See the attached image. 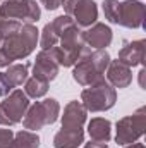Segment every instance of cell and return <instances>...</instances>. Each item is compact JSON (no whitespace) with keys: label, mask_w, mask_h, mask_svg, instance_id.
I'll list each match as a JSON object with an SVG mask.
<instances>
[{"label":"cell","mask_w":146,"mask_h":148,"mask_svg":"<svg viewBox=\"0 0 146 148\" xmlns=\"http://www.w3.org/2000/svg\"><path fill=\"white\" fill-rule=\"evenodd\" d=\"M48 91V81H43L40 77H28L24 83V93L31 98H41L43 95H46Z\"/></svg>","instance_id":"21"},{"label":"cell","mask_w":146,"mask_h":148,"mask_svg":"<svg viewBox=\"0 0 146 148\" xmlns=\"http://www.w3.org/2000/svg\"><path fill=\"white\" fill-rule=\"evenodd\" d=\"M84 43L88 47H93L95 50H105L112 43V29L103 23H95L93 26H89L88 31H83Z\"/></svg>","instance_id":"12"},{"label":"cell","mask_w":146,"mask_h":148,"mask_svg":"<svg viewBox=\"0 0 146 148\" xmlns=\"http://www.w3.org/2000/svg\"><path fill=\"white\" fill-rule=\"evenodd\" d=\"M60 114V105L55 98H46L43 102H36L28 107V110L23 117V126L26 129L38 131L45 126L53 124L59 119Z\"/></svg>","instance_id":"5"},{"label":"cell","mask_w":146,"mask_h":148,"mask_svg":"<svg viewBox=\"0 0 146 148\" xmlns=\"http://www.w3.org/2000/svg\"><path fill=\"white\" fill-rule=\"evenodd\" d=\"M40 2H41L43 7L48 9V10H55V9H59V7L64 3V0H40Z\"/></svg>","instance_id":"25"},{"label":"cell","mask_w":146,"mask_h":148,"mask_svg":"<svg viewBox=\"0 0 146 148\" xmlns=\"http://www.w3.org/2000/svg\"><path fill=\"white\" fill-rule=\"evenodd\" d=\"M59 47H53L50 48L53 52V57L57 60V64L60 67H71L77 62V59L84 53V48H86V43H84V38H83V31L79 29V26L74 23L71 24L64 35L59 40Z\"/></svg>","instance_id":"3"},{"label":"cell","mask_w":146,"mask_h":148,"mask_svg":"<svg viewBox=\"0 0 146 148\" xmlns=\"http://www.w3.org/2000/svg\"><path fill=\"white\" fill-rule=\"evenodd\" d=\"M74 23L81 28H89L98 19V7L93 0H77L72 14Z\"/></svg>","instance_id":"14"},{"label":"cell","mask_w":146,"mask_h":148,"mask_svg":"<svg viewBox=\"0 0 146 148\" xmlns=\"http://www.w3.org/2000/svg\"><path fill=\"white\" fill-rule=\"evenodd\" d=\"M145 74H146L145 69L139 71V84H141V88H145Z\"/></svg>","instance_id":"28"},{"label":"cell","mask_w":146,"mask_h":148,"mask_svg":"<svg viewBox=\"0 0 146 148\" xmlns=\"http://www.w3.org/2000/svg\"><path fill=\"white\" fill-rule=\"evenodd\" d=\"M86 115H88V110L84 109V105L81 102H69L64 109L62 127H67V129L83 127L86 122Z\"/></svg>","instance_id":"16"},{"label":"cell","mask_w":146,"mask_h":148,"mask_svg":"<svg viewBox=\"0 0 146 148\" xmlns=\"http://www.w3.org/2000/svg\"><path fill=\"white\" fill-rule=\"evenodd\" d=\"M110 64V55L107 50L84 52L74 64L72 77L81 86H89L95 81L102 79Z\"/></svg>","instance_id":"2"},{"label":"cell","mask_w":146,"mask_h":148,"mask_svg":"<svg viewBox=\"0 0 146 148\" xmlns=\"http://www.w3.org/2000/svg\"><path fill=\"white\" fill-rule=\"evenodd\" d=\"M84 148H108L107 147V143H98V141H89V143H86V147Z\"/></svg>","instance_id":"27"},{"label":"cell","mask_w":146,"mask_h":148,"mask_svg":"<svg viewBox=\"0 0 146 148\" xmlns=\"http://www.w3.org/2000/svg\"><path fill=\"white\" fill-rule=\"evenodd\" d=\"M107 81L113 88H127L132 83V71L119 60H110L107 67Z\"/></svg>","instance_id":"15"},{"label":"cell","mask_w":146,"mask_h":148,"mask_svg":"<svg viewBox=\"0 0 146 148\" xmlns=\"http://www.w3.org/2000/svg\"><path fill=\"white\" fill-rule=\"evenodd\" d=\"M83 143H84V131H83V127H77V129L62 127L53 136V147L55 148H77Z\"/></svg>","instance_id":"17"},{"label":"cell","mask_w":146,"mask_h":148,"mask_svg":"<svg viewBox=\"0 0 146 148\" xmlns=\"http://www.w3.org/2000/svg\"><path fill=\"white\" fill-rule=\"evenodd\" d=\"M124 148H145V145H143V143H136V141H134V143H131V145H126Z\"/></svg>","instance_id":"29"},{"label":"cell","mask_w":146,"mask_h":148,"mask_svg":"<svg viewBox=\"0 0 146 148\" xmlns=\"http://www.w3.org/2000/svg\"><path fill=\"white\" fill-rule=\"evenodd\" d=\"M40 16L41 10L35 0H5L0 3V19L35 23L40 19Z\"/></svg>","instance_id":"8"},{"label":"cell","mask_w":146,"mask_h":148,"mask_svg":"<svg viewBox=\"0 0 146 148\" xmlns=\"http://www.w3.org/2000/svg\"><path fill=\"white\" fill-rule=\"evenodd\" d=\"M145 16H146V9L143 2H139V0H124V2H119L115 24H120V26L131 28V29L143 28L145 26Z\"/></svg>","instance_id":"9"},{"label":"cell","mask_w":146,"mask_h":148,"mask_svg":"<svg viewBox=\"0 0 146 148\" xmlns=\"http://www.w3.org/2000/svg\"><path fill=\"white\" fill-rule=\"evenodd\" d=\"M145 40H134L124 43V47L119 50V62L126 64L127 67H136L145 62Z\"/></svg>","instance_id":"13"},{"label":"cell","mask_w":146,"mask_h":148,"mask_svg":"<svg viewBox=\"0 0 146 148\" xmlns=\"http://www.w3.org/2000/svg\"><path fill=\"white\" fill-rule=\"evenodd\" d=\"M146 107H139L132 115H126L117 121L115 141L117 145H131L143 138L146 133Z\"/></svg>","instance_id":"6"},{"label":"cell","mask_w":146,"mask_h":148,"mask_svg":"<svg viewBox=\"0 0 146 148\" xmlns=\"http://www.w3.org/2000/svg\"><path fill=\"white\" fill-rule=\"evenodd\" d=\"M29 107V97L23 90H14L0 102V126H16L23 121Z\"/></svg>","instance_id":"7"},{"label":"cell","mask_w":146,"mask_h":148,"mask_svg":"<svg viewBox=\"0 0 146 148\" xmlns=\"http://www.w3.org/2000/svg\"><path fill=\"white\" fill-rule=\"evenodd\" d=\"M117 102V91L105 77L95 81L81 93V103L88 112L110 110Z\"/></svg>","instance_id":"4"},{"label":"cell","mask_w":146,"mask_h":148,"mask_svg":"<svg viewBox=\"0 0 146 148\" xmlns=\"http://www.w3.org/2000/svg\"><path fill=\"white\" fill-rule=\"evenodd\" d=\"M88 134L93 141L98 143H107L112 138V124L108 119L103 117H95L88 122Z\"/></svg>","instance_id":"18"},{"label":"cell","mask_w":146,"mask_h":148,"mask_svg":"<svg viewBox=\"0 0 146 148\" xmlns=\"http://www.w3.org/2000/svg\"><path fill=\"white\" fill-rule=\"evenodd\" d=\"M76 3H77V0H64V10H65V16H71L74 10V7H76Z\"/></svg>","instance_id":"26"},{"label":"cell","mask_w":146,"mask_h":148,"mask_svg":"<svg viewBox=\"0 0 146 148\" xmlns=\"http://www.w3.org/2000/svg\"><path fill=\"white\" fill-rule=\"evenodd\" d=\"M71 24H74V19L71 16H59V17H55L52 23L45 24V28H43V31H41V36L38 40L41 50H50V48L57 47L60 36L64 35V31H65Z\"/></svg>","instance_id":"10"},{"label":"cell","mask_w":146,"mask_h":148,"mask_svg":"<svg viewBox=\"0 0 146 148\" xmlns=\"http://www.w3.org/2000/svg\"><path fill=\"white\" fill-rule=\"evenodd\" d=\"M10 148H40V136L31 131H19L14 134Z\"/></svg>","instance_id":"19"},{"label":"cell","mask_w":146,"mask_h":148,"mask_svg":"<svg viewBox=\"0 0 146 148\" xmlns=\"http://www.w3.org/2000/svg\"><path fill=\"white\" fill-rule=\"evenodd\" d=\"M14 133L10 129H0V148H10Z\"/></svg>","instance_id":"24"},{"label":"cell","mask_w":146,"mask_h":148,"mask_svg":"<svg viewBox=\"0 0 146 148\" xmlns=\"http://www.w3.org/2000/svg\"><path fill=\"white\" fill-rule=\"evenodd\" d=\"M59 69H60V66L57 64L52 50L38 52L36 59H35V64H33V76L35 77H40V79L50 83V81H53L57 77Z\"/></svg>","instance_id":"11"},{"label":"cell","mask_w":146,"mask_h":148,"mask_svg":"<svg viewBox=\"0 0 146 148\" xmlns=\"http://www.w3.org/2000/svg\"><path fill=\"white\" fill-rule=\"evenodd\" d=\"M38 40H40V31L36 29V26L26 23V24H21V28L14 35L7 36L2 41L0 52L12 64L14 60H21L31 55L33 50L36 48Z\"/></svg>","instance_id":"1"},{"label":"cell","mask_w":146,"mask_h":148,"mask_svg":"<svg viewBox=\"0 0 146 148\" xmlns=\"http://www.w3.org/2000/svg\"><path fill=\"white\" fill-rule=\"evenodd\" d=\"M12 90H14V84L9 81L5 73H0V97H7Z\"/></svg>","instance_id":"23"},{"label":"cell","mask_w":146,"mask_h":148,"mask_svg":"<svg viewBox=\"0 0 146 148\" xmlns=\"http://www.w3.org/2000/svg\"><path fill=\"white\" fill-rule=\"evenodd\" d=\"M117 9H119V0H103V14L113 24L117 21Z\"/></svg>","instance_id":"22"},{"label":"cell","mask_w":146,"mask_h":148,"mask_svg":"<svg viewBox=\"0 0 146 148\" xmlns=\"http://www.w3.org/2000/svg\"><path fill=\"white\" fill-rule=\"evenodd\" d=\"M28 74H29V62H24V64H10L5 76L14 86H21L23 83H26Z\"/></svg>","instance_id":"20"},{"label":"cell","mask_w":146,"mask_h":148,"mask_svg":"<svg viewBox=\"0 0 146 148\" xmlns=\"http://www.w3.org/2000/svg\"><path fill=\"white\" fill-rule=\"evenodd\" d=\"M2 41H3V38H2V35H0V45H2Z\"/></svg>","instance_id":"30"}]
</instances>
